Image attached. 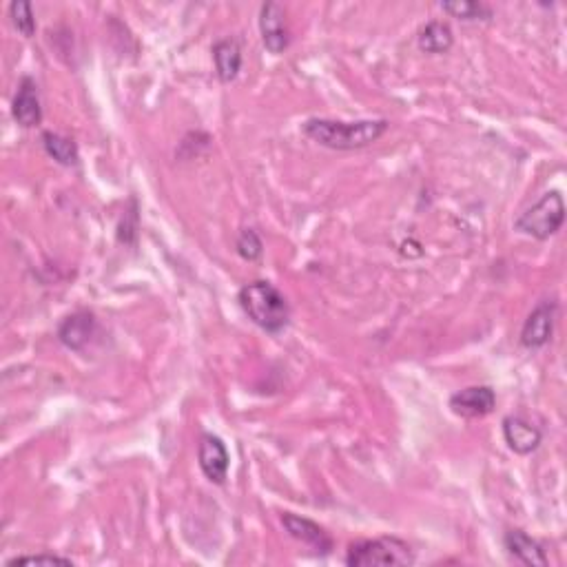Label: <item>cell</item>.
<instances>
[{"label": "cell", "mask_w": 567, "mask_h": 567, "mask_svg": "<svg viewBox=\"0 0 567 567\" xmlns=\"http://www.w3.org/2000/svg\"><path fill=\"white\" fill-rule=\"evenodd\" d=\"M388 120H331V118H308L302 131L313 142L333 151H355L375 144L388 131Z\"/></svg>", "instance_id": "6da1fadb"}, {"label": "cell", "mask_w": 567, "mask_h": 567, "mask_svg": "<svg viewBox=\"0 0 567 567\" xmlns=\"http://www.w3.org/2000/svg\"><path fill=\"white\" fill-rule=\"evenodd\" d=\"M237 302L257 328L271 335L282 333L291 322V306H288L284 293L266 280L244 284L237 293Z\"/></svg>", "instance_id": "7a4b0ae2"}, {"label": "cell", "mask_w": 567, "mask_h": 567, "mask_svg": "<svg viewBox=\"0 0 567 567\" xmlns=\"http://www.w3.org/2000/svg\"><path fill=\"white\" fill-rule=\"evenodd\" d=\"M344 561L350 567H408L415 563V552L404 539L379 536V539H359L350 543Z\"/></svg>", "instance_id": "3957f363"}, {"label": "cell", "mask_w": 567, "mask_h": 567, "mask_svg": "<svg viewBox=\"0 0 567 567\" xmlns=\"http://www.w3.org/2000/svg\"><path fill=\"white\" fill-rule=\"evenodd\" d=\"M563 222H565L563 195L561 191H548L539 202L532 204L528 211H523L519 215L517 222H514V231L543 242L559 233Z\"/></svg>", "instance_id": "277c9868"}, {"label": "cell", "mask_w": 567, "mask_h": 567, "mask_svg": "<svg viewBox=\"0 0 567 567\" xmlns=\"http://www.w3.org/2000/svg\"><path fill=\"white\" fill-rule=\"evenodd\" d=\"M556 315H559V302L550 297L532 308L521 328V346L528 350H539L552 339Z\"/></svg>", "instance_id": "5b68a950"}, {"label": "cell", "mask_w": 567, "mask_h": 567, "mask_svg": "<svg viewBox=\"0 0 567 567\" xmlns=\"http://www.w3.org/2000/svg\"><path fill=\"white\" fill-rule=\"evenodd\" d=\"M198 463H200L202 474L213 483V486H224L226 477H229L231 457H229V450H226L224 446V441L218 435L204 432V435L200 437Z\"/></svg>", "instance_id": "8992f818"}, {"label": "cell", "mask_w": 567, "mask_h": 567, "mask_svg": "<svg viewBox=\"0 0 567 567\" xmlns=\"http://www.w3.org/2000/svg\"><path fill=\"white\" fill-rule=\"evenodd\" d=\"M260 34L264 47L280 56L291 45V32L286 25V9L280 3H264L260 7Z\"/></svg>", "instance_id": "52a82bcc"}, {"label": "cell", "mask_w": 567, "mask_h": 567, "mask_svg": "<svg viewBox=\"0 0 567 567\" xmlns=\"http://www.w3.org/2000/svg\"><path fill=\"white\" fill-rule=\"evenodd\" d=\"M96 331H98L96 315L87 311V308H80V311L67 315L63 322L58 324L56 337L65 348L82 353V350L91 344V339L96 337Z\"/></svg>", "instance_id": "ba28073f"}, {"label": "cell", "mask_w": 567, "mask_h": 567, "mask_svg": "<svg viewBox=\"0 0 567 567\" xmlns=\"http://www.w3.org/2000/svg\"><path fill=\"white\" fill-rule=\"evenodd\" d=\"M497 408V393L492 386H468L450 397V410L463 419L488 417Z\"/></svg>", "instance_id": "9c48e42d"}, {"label": "cell", "mask_w": 567, "mask_h": 567, "mask_svg": "<svg viewBox=\"0 0 567 567\" xmlns=\"http://www.w3.org/2000/svg\"><path fill=\"white\" fill-rule=\"evenodd\" d=\"M282 525L288 536H293L295 541H300L302 545H306V548H311L315 554H331L333 539L322 525H317L315 521L300 517V514L293 512L282 514Z\"/></svg>", "instance_id": "30bf717a"}, {"label": "cell", "mask_w": 567, "mask_h": 567, "mask_svg": "<svg viewBox=\"0 0 567 567\" xmlns=\"http://www.w3.org/2000/svg\"><path fill=\"white\" fill-rule=\"evenodd\" d=\"M12 116L23 129H34L43 122V107H40L38 82L32 76H23L18 82L16 96L12 102Z\"/></svg>", "instance_id": "8fae6325"}, {"label": "cell", "mask_w": 567, "mask_h": 567, "mask_svg": "<svg viewBox=\"0 0 567 567\" xmlns=\"http://www.w3.org/2000/svg\"><path fill=\"white\" fill-rule=\"evenodd\" d=\"M503 439L508 443V448L514 455H532L534 450H539L543 441V432L536 428L532 421H528L521 415H508L501 424Z\"/></svg>", "instance_id": "7c38bea8"}, {"label": "cell", "mask_w": 567, "mask_h": 567, "mask_svg": "<svg viewBox=\"0 0 567 567\" xmlns=\"http://www.w3.org/2000/svg\"><path fill=\"white\" fill-rule=\"evenodd\" d=\"M503 545L508 550L510 559L517 561L521 565L530 567H545L550 563L548 554L541 541H536L534 536H530L525 530H510L503 536Z\"/></svg>", "instance_id": "4fadbf2b"}, {"label": "cell", "mask_w": 567, "mask_h": 567, "mask_svg": "<svg viewBox=\"0 0 567 567\" xmlns=\"http://www.w3.org/2000/svg\"><path fill=\"white\" fill-rule=\"evenodd\" d=\"M213 60H215V74H218L220 82L229 85L242 69V45L237 38H222L211 49Z\"/></svg>", "instance_id": "5bb4252c"}, {"label": "cell", "mask_w": 567, "mask_h": 567, "mask_svg": "<svg viewBox=\"0 0 567 567\" xmlns=\"http://www.w3.org/2000/svg\"><path fill=\"white\" fill-rule=\"evenodd\" d=\"M417 45L426 54H448L455 45V32L446 20H430L419 29Z\"/></svg>", "instance_id": "9a60e30c"}, {"label": "cell", "mask_w": 567, "mask_h": 567, "mask_svg": "<svg viewBox=\"0 0 567 567\" xmlns=\"http://www.w3.org/2000/svg\"><path fill=\"white\" fill-rule=\"evenodd\" d=\"M40 142H43V149L47 156L54 158L58 164H63V167H76V164L80 162L78 144L71 138L63 136V133L43 131Z\"/></svg>", "instance_id": "2e32d148"}, {"label": "cell", "mask_w": 567, "mask_h": 567, "mask_svg": "<svg viewBox=\"0 0 567 567\" xmlns=\"http://www.w3.org/2000/svg\"><path fill=\"white\" fill-rule=\"evenodd\" d=\"M443 14L459 18L463 23H488L494 16V9L477 0H455V3H441Z\"/></svg>", "instance_id": "e0dca14e"}, {"label": "cell", "mask_w": 567, "mask_h": 567, "mask_svg": "<svg viewBox=\"0 0 567 567\" xmlns=\"http://www.w3.org/2000/svg\"><path fill=\"white\" fill-rule=\"evenodd\" d=\"M9 16H12V23L25 38H32L36 34V16L34 7L27 0H12L9 3Z\"/></svg>", "instance_id": "ac0fdd59"}, {"label": "cell", "mask_w": 567, "mask_h": 567, "mask_svg": "<svg viewBox=\"0 0 567 567\" xmlns=\"http://www.w3.org/2000/svg\"><path fill=\"white\" fill-rule=\"evenodd\" d=\"M235 251L246 262L260 260L262 253H264L262 237L257 235L255 229H242L240 235H237V240H235Z\"/></svg>", "instance_id": "d6986e66"}, {"label": "cell", "mask_w": 567, "mask_h": 567, "mask_svg": "<svg viewBox=\"0 0 567 567\" xmlns=\"http://www.w3.org/2000/svg\"><path fill=\"white\" fill-rule=\"evenodd\" d=\"M5 565L7 567H14V565H67V567H74V561L65 559V556H58V554H25V556H14V559H9Z\"/></svg>", "instance_id": "ffe728a7"}]
</instances>
